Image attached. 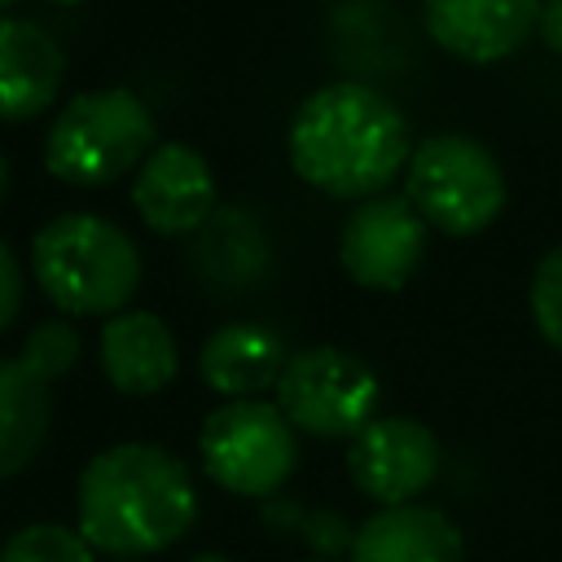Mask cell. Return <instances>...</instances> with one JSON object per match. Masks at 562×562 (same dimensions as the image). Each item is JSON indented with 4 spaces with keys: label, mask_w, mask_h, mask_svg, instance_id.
I'll use <instances>...</instances> for the list:
<instances>
[{
    "label": "cell",
    "mask_w": 562,
    "mask_h": 562,
    "mask_svg": "<svg viewBox=\"0 0 562 562\" xmlns=\"http://www.w3.org/2000/svg\"><path fill=\"white\" fill-rule=\"evenodd\" d=\"M198 522V487L189 465L145 439L101 448L75 487L79 536L114 558L136 562L180 544Z\"/></svg>",
    "instance_id": "6da1fadb"
},
{
    "label": "cell",
    "mask_w": 562,
    "mask_h": 562,
    "mask_svg": "<svg viewBox=\"0 0 562 562\" xmlns=\"http://www.w3.org/2000/svg\"><path fill=\"white\" fill-rule=\"evenodd\" d=\"M285 149L303 184L338 202H364L386 193L408 167L413 140L404 110L386 92L338 79L299 101Z\"/></svg>",
    "instance_id": "7a4b0ae2"
},
{
    "label": "cell",
    "mask_w": 562,
    "mask_h": 562,
    "mask_svg": "<svg viewBox=\"0 0 562 562\" xmlns=\"http://www.w3.org/2000/svg\"><path fill=\"white\" fill-rule=\"evenodd\" d=\"M31 272L66 316H119L140 285L136 241L97 211H61L31 237Z\"/></svg>",
    "instance_id": "3957f363"
},
{
    "label": "cell",
    "mask_w": 562,
    "mask_h": 562,
    "mask_svg": "<svg viewBox=\"0 0 562 562\" xmlns=\"http://www.w3.org/2000/svg\"><path fill=\"white\" fill-rule=\"evenodd\" d=\"M158 145L154 114L132 88L70 97L44 136V167L75 189H105L136 171Z\"/></svg>",
    "instance_id": "277c9868"
},
{
    "label": "cell",
    "mask_w": 562,
    "mask_h": 562,
    "mask_svg": "<svg viewBox=\"0 0 562 562\" xmlns=\"http://www.w3.org/2000/svg\"><path fill=\"white\" fill-rule=\"evenodd\" d=\"M404 198L443 237H479L492 228L509 202L505 171L496 154L461 132H439L413 145L404 167Z\"/></svg>",
    "instance_id": "5b68a950"
},
{
    "label": "cell",
    "mask_w": 562,
    "mask_h": 562,
    "mask_svg": "<svg viewBox=\"0 0 562 562\" xmlns=\"http://www.w3.org/2000/svg\"><path fill=\"white\" fill-rule=\"evenodd\" d=\"M198 461L202 474L233 496H272L299 465V430L277 400H224L202 417Z\"/></svg>",
    "instance_id": "8992f818"
},
{
    "label": "cell",
    "mask_w": 562,
    "mask_h": 562,
    "mask_svg": "<svg viewBox=\"0 0 562 562\" xmlns=\"http://www.w3.org/2000/svg\"><path fill=\"white\" fill-rule=\"evenodd\" d=\"M272 391L285 422L307 439H356L382 400L378 373L360 356L325 342L290 351Z\"/></svg>",
    "instance_id": "52a82bcc"
},
{
    "label": "cell",
    "mask_w": 562,
    "mask_h": 562,
    "mask_svg": "<svg viewBox=\"0 0 562 562\" xmlns=\"http://www.w3.org/2000/svg\"><path fill=\"white\" fill-rule=\"evenodd\" d=\"M443 452L426 422L391 413L373 417L356 439H347V474L373 505H413L439 479Z\"/></svg>",
    "instance_id": "ba28073f"
},
{
    "label": "cell",
    "mask_w": 562,
    "mask_h": 562,
    "mask_svg": "<svg viewBox=\"0 0 562 562\" xmlns=\"http://www.w3.org/2000/svg\"><path fill=\"white\" fill-rule=\"evenodd\" d=\"M426 233L408 198H364L338 233V263L360 290H400L426 259Z\"/></svg>",
    "instance_id": "9c48e42d"
},
{
    "label": "cell",
    "mask_w": 562,
    "mask_h": 562,
    "mask_svg": "<svg viewBox=\"0 0 562 562\" xmlns=\"http://www.w3.org/2000/svg\"><path fill=\"white\" fill-rule=\"evenodd\" d=\"M215 193L211 162L184 140H158L132 180V206L158 237H198L215 215Z\"/></svg>",
    "instance_id": "30bf717a"
},
{
    "label": "cell",
    "mask_w": 562,
    "mask_h": 562,
    "mask_svg": "<svg viewBox=\"0 0 562 562\" xmlns=\"http://www.w3.org/2000/svg\"><path fill=\"white\" fill-rule=\"evenodd\" d=\"M540 4L544 0H422V18L448 57L492 66L536 35Z\"/></svg>",
    "instance_id": "8fae6325"
},
{
    "label": "cell",
    "mask_w": 562,
    "mask_h": 562,
    "mask_svg": "<svg viewBox=\"0 0 562 562\" xmlns=\"http://www.w3.org/2000/svg\"><path fill=\"white\" fill-rule=\"evenodd\" d=\"M97 360L114 391L158 395L180 373V342L162 316H154L145 307H127L101 325Z\"/></svg>",
    "instance_id": "7c38bea8"
},
{
    "label": "cell",
    "mask_w": 562,
    "mask_h": 562,
    "mask_svg": "<svg viewBox=\"0 0 562 562\" xmlns=\"http://www.w3.org/2000/svg\"><path fill=\"white\" fill-rule=\"evenodd\" d=\"M347 562H465V536L439 505H386L351 531Z\"/></svg>",
    "instance_id": "4fadbf2b"
},
{
    "label": "cell",
    "mask_w": 562,
    "mask_h": 562,
    "mask_svg": "<svg viewBox=\"0 0 562 562\" xmlns=\"http://www.w3.org/2000/svg\"><path fill=\"white\" fill-rule=\"evenodd\" d=\"M66 79V53L31 18H0V123L40 119Z\"/></svg>",
    "instance_id": "5bb4252c"
},
{
    "label": "cell",
    "mask_w": 562,
    "mask_h": 562,
    "mask_svg": "<svg viewBox=\"0 0 562 562\" xmlns=\"http://www.w3.org/2000/svg\"><path fill=\"white\" fill-rule=\"evenodd\" d=\"M285 360L290 347L281 334L255 321H228L198 347V373L224 400H259L268 386H277Z\"/></svg>",
    "instance_id": "9a60e30c"
},
{
    "label": "cell",
    "mask_w": 562,
    "mask_h": 562,
    "mask_svg": "<svg viewBox=\"0 0 562 562\" xmlns=\"http://www.w3.org/2000/svg\"><path fill=\"white\" fill-rule=\"evenodd\" d=\"M48 422V382L22 356H0V483L22 474L40 457Z\"/></svg>",
    "instance_id": "2e32d148"
},
{
    "label": "cell",
    "mask_w": 562,
    "mask_h": 562,
    "mask_svg": "<svg viewBox=\"0 0 562 562\" xmlns=\"http://www.w3.org/2000/svg\"><path fill=\"white\" fill-rule=\"evenodd\" d=\"M0 562H97V549L79 536V527L26 522L0 544Z\"/></svg>",
    "instance_id": "e0dca14e"
},
{
    "label": "cell",
    "mask_w": 562,
    "mask_h": 562,
    "mask_svg": "<svg viewBox=\"0 0 562 562\" xmlns=\"http://www.w3.org/2000/svg\"><path fill=\"white\" fill-rule=\"evenodd\" d=\"M79 351H83V342H79V329L70 321H44V325H35V334L22 342L18 356L53 386L79 364Z\"/></svg>",
    "instance_id": "ac0fdd59"
},
{
    "label": "cell",
    "mask_w": 562,
    "mask_h": 562,
    "mask_svg": "<svg viewBox=\"0 0 562 562\" xmlns=\"http://www.w3.org/2000/svg\"><path fill=\"white\" fill-rule=\"evenodd\" d=\"M527 307L536 321V334L562 351V246H553L549 255H540L536 272H531V290H527Z\"/></svg>",
    "instance_id": "d6986e66"
},
{
    "label": "cell",
    "mask_w": 562,
    "mask_h": 562,
    "mask_svg": "<svg viewBox=\"0 0 562 562\" xmlns=\"http://www.w3.org/2000/svg\"><path fill=\"white\" fill-rule=\"evenodd\" d=\"M18 312H22V263L0 237V334L18 321Z\"/></svg>",
    "instance_id": "ffe728a7"
},
{
    "label": "cell",
    "mask_w": 562,
    "mask_h": 562,
    "mask_svg": "<svg viewBox=\"0 0 562 562\" xmlns=\"http://www.w3.org/2000/svg\"><path fill=\"white\" fill-rule=\"evenodd\" d=\"M536 35L544 40V48H549V53H558V57H562V0H544V4H540Z\"/></svg>",
    "instance_id": "44dd1931"
},
{
    "label": "cell",
    "mask_w": 562,
    "mask_h": 562,
    "mask_svg": "<svg viewBox=\"0 0 562 562\" xmlns=\"http://www.w3.org/2000/svg\"><path fill=\"white\" fill-rule=\"evenodd\" d=\"M4 193H9V158L0 149V202H4Z\"/></svg>",
    "instance_id": "7402d4cb"
},
{
    "label": "cell",
    "mask_w": 562,
    "mask_h": 562,
    "mask_svg": "<svg viewBox=\"0 0 562 562\" xmlns=\"http://www.w3.org/2000/svg\"><path fill=\"white\" fill-rule=\"evenodd\" d=\"M189 562H233V558H224V553H193Z\"/></svg>",
    "instance_id": "603a6c76"
},
{
    "label": "cell",
    "mask_w": 562,
    "mask_h": 562,
    "mask_svg": "<svg viewBox=\"0 0 562 562\" xmlns=\"http://www.w3.org/2000/svg\"><path fill=\"white\" fill-rule=\"evenodd\" d=\"M44 4H57V9H75V4H83V0H44Z\"/></svg>",
    "instance_id": "cb8c5ba5"
},
{
    "label": "cell",
    "mask_w": 562,
    "mask_h": 562,
    "mask_svg": "<svg viewBox=\"0 0 562 562\" xmlns=\"http://www.w3.org/2000/svg\"><path fill=\"white\" fill-rule=\"evenodd\" d=\"M299 562H329V558H299Z\"/></svg>",
    "instance_id": "d4e9b609"
},
{
    "label": "cell",
    "mask_w": 562,
    "mask_h": 562,
    "mask_svg": "<svg viewBox=\"0 0 562 562\" xmlns=\"http://www.w3.org/2000/svg\"><path fill=\"white\" fill-rule=\"evenodd\" d=\"M9 4H13V0H0V18H4V9H9Z\"/></svg>",
    "instance_id": "484cf974"
}]
</instances>
